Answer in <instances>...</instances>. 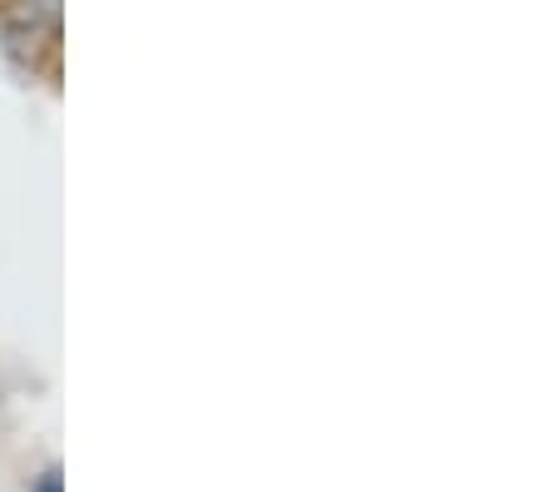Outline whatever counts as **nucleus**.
<instances>
[{"instance_id": "f257e3e1", "label": "nucleus", "mask_w": 556, "mask_h": 492, "mask_svg": "<svg viewBox=\"0 0 556 492\" xmlns=\"http://www.w3.org/2000/svg\"><path fill=\"white\" fill-rule=\"evenodd\" d=\"M35 492H60V472H46V478L35 482Z\"/></svg>"}]
</instances>
